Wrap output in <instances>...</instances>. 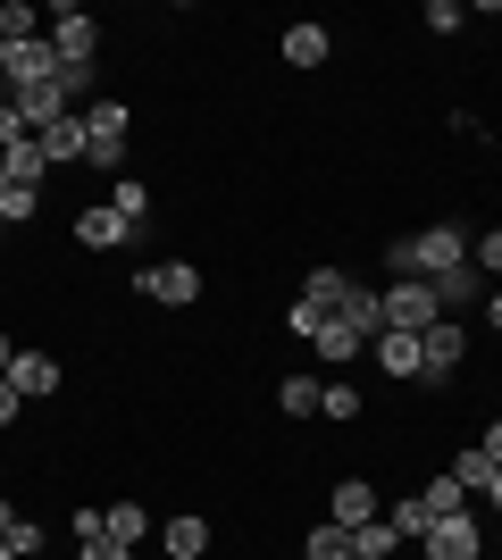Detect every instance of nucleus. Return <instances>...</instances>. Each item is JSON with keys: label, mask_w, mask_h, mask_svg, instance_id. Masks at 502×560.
<instances>
[{"label": "nucleus", "mask_w": 502, "mask_h": 560, "mask_svg": "<svg viewBox=\"0 0 502 560\" xmlns=\"http://www.w3.org/2000/svg\"><path fill=\"white\" fill-rule=\"evenodd\" d=\"M460 360H469V335H460V318H435L428 335H419V385L428 394H444L460 376Z\"/></svg>", "instance_id": "f257e3e1"}, {"label": "nucleus", "mask_w": 502, "mask_h": 560, "mask_svg": "<svg viewBox=\"0 0 502 560\" xmlns=\"http://www.w3.org/2000/svg\"><path fill=\"white\" fill-rule=\"evenodd\" d=\"M126 126H135V117H126V101L101 93L93 109H84V167H118V160H126Z\"/></svg>", "instance_id": "f03ea898"}, {"label": "nucleus", "mask_w": 502, "mask_h": 560, "mask_svg": "<svg viewBox=\"0 0 502 560\" xmlns=\"http://www.w3.org/2000/svg\"><path fill=\"white\" fill-rule=\"evenodd\" d=\"M453 268H469V226H419L410 234V277H453Z\"/></svg>", "instance_id": "7ed1b4c3"}, {"label": "nucleus", "mask_w": 502, "mask_h": 560, "mask_svg": "<svg viewBox=\"0 0 502 560\" xmlns=\"http://www.w3.org/2000/svg\"><path fill=\"white\" fill-rule=\"evenodd\" d=\"M444 310H435V284L428 277H394V293H385V335H428Z\"/></svg>", "instance_id": "20e7f679"}, {"label": "nucleus", "mask_w": 502, "mask_h": 560, "mask_svg": "<svg viewBox=\"0 0 502 560\" xmlns=\"http://www.w3.org/2000/svg\"><path fill=\"white\" fill-rule=\"evenodd\" d=\"M135 293H151L160 310H192V302H201V268H192V259H167V268H135Z\"/></svg>", "instance_id": "39448f33"}, {"label": "nucleus", "mask_w": 502, "mask_h": 560, "mask_svg": "<svg viewBox=\"0 0 502 560\" xmlns=\"http://www.w3.org/2000/svg\"><path fill=\"white\" fill-rule=\"evenodd\" d=\"M419 552H428V560H478V552H486V527H478V511L435 518L428 536H419Z\"/></svg>", "instance_id": "423d86ee"}, {"label": "nucleus", "mask_w": 502, "mask_h": 560, "mask_svg": "<svg viewBox=\"0 0 502 560\" xmlns=\"http://www.w3.org/2000/svg\"><path fill=\"white\" fill-rule=\"evenodd\" d=\"M0 75H9V93H34V84H50V75H59V50H50V34H43V43H17Z\"/></svg>", "instance_id": "0eeeda50"}, {"label": "nucleus", "mask_w": 502, "mask_h": 560, "mask_svg": "<svg viewBox=\"0 0 502 560\" xmlns=\"http://www.w3.org/2000/svg\"><path fill=\"white\" fill-rule=\"evenodd\" d=\"M135 234H143V226H126L109 201H93V210L75 218V243H84V252H118V243H135Z\"/></svg>", "instance_id": "6e6552de"}, {"label": "nucleus", "mask_w": 502, "mask_h": 560, "mask_svg": "<svg viewBox=\"0 0 502 560\" xmlns=\"http://www.w3.org/2000/svg\"><path fill=\"white\" fill-rule=\"evenodd\" d=\"M93 43H101V25L84 9H50V50L59 59H93Z\"/></svg>", "instance_id": "1a4fd4ad"}, {"label": "nucleus", "mask_w": 502, "mask_h": 560, "mask_svg": "<svg viewBox=\"0 0 502 560\" xmlns=\"http://www.w3.org/2000/svg\"><path fill=\"white\" fill-rule=\"evenodd\" d=\"M9 385H17V401L59 394V360H50V351H17V360H9Z\"/></svg>", "instance_id": "9d476101"}, {"label": "nucleus", "mask_w": 502, "mask_h": 560, "mask_svg": "<svg viewBox=\"0 0 502 560\" xmlns=\"http://www.w3.org/2000/svg\"><path fill=\"white\" fill-rule=\"evenodd\" d=\"M327 518H335V527H369V518H385L377 511V486H369V477H343L335 502H327Z\"/></svg>", "instance_id": "9b49d317"}, {"label": "nucleus", "mask_w": 502, "mask_h": 560, "mask_svg": "<svg viewBox=\"0 0 502 560\" xmlns=\"http://www.w3.org/2000/svg\"><path fill=\"white\" fill-rule=\"evenodd\" d=\"M486 293H494V277H486V268H453V277H435V310H444V318H460V310L486 302Z\"/></svg>", "instance_id": "f8f14e48"}, {"label": "nucleus", "mask_w": 502, "mask_h": 560, "mask_svg": "<svg viewBox=\"0 0 502 560\" xmlns=\"http://www.w3.org/2000/svg\"><path fill=\"white\" fill-rule=\"evenodd\" d=\"M335 34L327 25H285V68H327Z\"/></svg>", "instance_id": "ddd939ff"}, {"label": "nucleus", "mask_w": 502, "mask_h": 560, "mask_svg": "<svg viewBox=\"0 0 502 560\" xmlns=\"http://www.w3.org/2000/svg\"><path fill=\"white\" fill-rule=\"evenodd\" d=\"M160 544H167V560H192V552H210V518L176 511V518L160 527Z\"/></svg>", "instance_id": "4468645a"}, {"label": "nucleus", "mask_w": 502, "mask_h": 560, "mask_svg": "<svg viewBox=\"0 0 502 560\" xmlns=\"http://www.w3.org/2000/svg\"><path fill=\"white\" fill-rule=\"evenodd\" d=\"M369 360H377L385 376H410V385H419V335H377Z\"/></svg>", "instance_id": "2eb2a0df"}, {"label": "nucleus", "mask_w": 502, "mask_h": 560, "mask_svg": "<svg viewBox=\"0 0 502 560\" xmlns=\"http://www.w3.org/2000/svg\"><path fill=\"white\" fill-rule=\"evenodd\" d=\"M335 318H343L360 343H377V335H385V293H360V284H352V302L335 310Z\"/></svg>", "instance_id": "dca6fc26"}, {"label": "nucleus", "mask_w": 502, "mask_h": 560, "mask_svg": "<svg viewBox=\"0 0 502 560\" xmlns=\"http://www.w3.org/2000/svg\"><path fill=\"white\" fill-rule=\"evenodd\" d=\"M302 302H311V310H318V318H335V310L352 302V277H343V268H318V277H311V284H302Z\"/></svg>", "instance_id": "f3484780"}, {"label": "nucleus", "mask_w": 502, "mask_h": 560, "mask_svg": "<svg viewBox=\"0 0 502 560\" xmlns=\"http://www.w3.org/2000/svg\"><path fill=\"white\" fill-rule=\"evenodd\" d=\"M101 527H109V544H126V552H135V544L151 536V511H143V502H118V511H101Z\"/></svg>", "instance_id": "a211bd4d"}, {"label": "nucleus", "mask_w": 502, "mask_h": 560, "mask_svg": "<svg viewBox=\"0 0 502 560\" xmlns=\"http://www.w3.org/2000/svg\"><path fill=\"white\" fill-rule=\"evenodd\" d=\"M43 160H84V117H59V126H43Z\"/></svg>", "instance_id": "6ab92c4d"}, {"label": "nucleus", "mask_w": 502, "mask_h": 560, "mask_svg": "<svg viewBox=\"0 0 502 560\" xmlns=\"http://www.w3.org/2000/svg\"><path fill=\"white\" fill-rule=\"evenodd\" d=\"M394 518H369V527H352V560H394Z\"/></svg>", "instance_id": "aec40b11"}, {"label": "nucleus", "mask_w": 502, "mask_h": 560, "mask_svg": "<svg viewBox=\"0 0 502 560\" xmlns=\"http://www.w3.org/2000/svg\"><path fill=\"white\" fill-rule=\"evenodd\" d=\"M109 210H118L126 226H143V218H151V185H143V176H118V192H109Z\"/></svg>", "instance_id": "412c9836"}, {"label": "nucleus", "mask_w": 502, "mask_h": 560, "mask_svg": "<svg viewBox=\"0 0 502 560\" xmlns=\"http://www.w3.org/2000/svg\"><path fill=\"white\" fill-rule=\"evenodd\" d=\"M311 343H318V360H360V351H369V343H360L352 327H343V318H327V327H318Z\"/></svg>", "instance_id": "4be33fe9"}, {"label": "nucleus", "mask_w": 502, "mask_h": 560, "mask_svg": "<svg viewBox=\"0 0 502 560\" xmlns=\"http://www.w3.org/2000/svg\"><path fill=\"white\" fill-rule=\"evenodd\" d=\"M0 160H9V185H43V176H50L43 142H17V151H0Z\"/></svg>", "instance_id": "5701e85b"}, {"label": "nucleus", "mask_w": 502, "mask_h": 560, "mask_svg": "<svg viewBox=\"0 0 502 560\" xmlns=\"http://www.w3.org/2000/svg\"><path fill=\"white\" fill-rule=\"evenodd\" d=\"M277 410H285V419H311L318 410V376H285V385H277Z\"/></svg>", "instance_id": "b1692460"}, {"label": "nucleus", "mask_w": 502, "mask_h": 560, "mask_svg": "<svg viewBox=\"0 0 502 560\" xmlns=\"http://www.w3.org/2000/svg\"><path fill=\"white\" fill-rule=\"evenodd\" d=\"M385 518H394V536H402V544H419V536H428V527H435V511H428V502H419V493H410V502H394V511H385Z\"/></svg>", "instance_id": "393cba45"}, {"label": "nucleus", "mask_w": 502, "mask_h": 560, "mask_svg": "<svg viewBox=\"0 0 502 560\" xmlns=\"http://www.w3.org/2000/svg\"><path fill=\"white\" fill-rule=\"evenodd\" d=\"M0 34H9V43H43V18H34L25 0H0Z\"/></svg>", "instance_id": "a878e982"}, {"label": "nucleus", "mask_w": 502, "mask_h": 560, "mask_svg": "<svg viewBox=\"0 0 502 560\" xmlns=\"http://www.w3.org/2000/svg\"><path fill=\"white\" fill-rule=\"evenodd\" d=\"M311 560H352V527L318 518V527H311Z\"/></svg>", "instance_id": "bb28decb"}, {"label": "nucleus", "mask_w": 502, "mask_h": 560, "mask_svg": "<svg viewBox=\"0 0 502 560\" xmlns=\"http://www.w3.org/2000/svg\"><path fill=\"white\" fill-rule=\"evenodd\" d=\"M453 486L460 493H486V486H494V460H486V452H460V460H453Z\"/></svg>", "instance_id": "cd10ccee"}, {"label": "nucleus", "mask_w": 502, "mask_h": 560, "mask_svg": "<svg viewBox=\"0 0 502 560\" xmlns=\"http://www.w3.org/2000/svg\"><path fill=\"white\" fill-rule=\"evenodd\" d=\"M419 502H428V511H435V518H453V511H469V493H460V486H453V468H444V477H435V486H428V493H419Z\"/></svg>", "instance_id": "c85d7f7f"}, {"label": "nucleus", "mask_w": 502, "mask_h": 560, "mask_svg": "<svg viewBox=\"0 0 502 560\" xmlns=\"http://www.w3.org/2000/svg\"><path fill=\"white\" fill-rule=\"evenodd\" d=\"M43 210V185H9L0 192V226H17V218H34Z\"/></svg>", "instance_id": "c756f323"}, {"label": "nucleus", "mask_w": 502, "mask_h": 560, "mask_svg": "<svg viewBox=\"0 0 502 560\" xmlns=\"http://www.w3.org/2000/svg\"><path fill=\"white\" fill-rule=\"evenodd\" d=\"M34 552H43V527H25V518L0 527V560H34Z\"/></svg>", "instance_id": "7c9ffc66"}, {"label": "nucleus", "mask_w": 502, "mask_h": 560, "mask_svg": "<svg viewBox=\"0 0 502 560\" xmlns=\"http://www.w3.org/2000/svg\"><path fill=\"white\" fill-rule=\"evenodd\" d=\"M469 268H486V277H502V226H486L478 243H469Z\"/></svg>", "instance_id": "2f4dec72"}, {"label": "nucleus", "mask_w": 502, "mask_h": 560, "mask_svg": "<svg viewBox=\"0 0 502 560\" xmlns=\"http://www.w3.org/2000/svg\"><path fill=\"white\" fill-rule=\"evenodd\" d=\"M17 142H34V126L17 117V101H0V151H17Z\"/></svg>", "instance_id": "473e14b6"}, {"label": "nucleus", "mask_w": 502, "mask_h": 560, "mask_svg": "<svg viewBox=\"0 0 502 560\" xmlns=\"http://www.w3.org/2000/svg\"><path fill=\"white\" fill-rule=\"evenodd\" d=\"M318 410H327V419H360V394H352V385H327V394H318Z\"/></svg>", "instance_id": "72a5a7b5"}, {"label": "nucleus", "mask_w": 502, "mask_h": 560, "mask_svg": "<svg viewBox=\"0 0 502 560\" xmlns=\"http://www.w3.org/2000/svg\"><path fill=\"white\" fill-rule=\"evenodd\" d=\"M428 34H460V0H428Z\"/></svg>", "instance_id": "f704fd0d"}, {"label": "nucleus", "mask_w": 502, "mask_h": 560, "mask_svg": "<svg viewBox=\"0 0 502 560\" xmlns=\"http://www.w3.org/2000/svg\"><path fill=\"white\" fill-rule=\"evenodd\" d=\"M75 560H135V552H126V544H109V536H84V544H75Z\"/></svg>", "instance_id": "c9c22d12"}, {"label": "nucleus", "mask_w": 502, "mask_h": 560, "mask_svg": "<svg viewBox=\"0 0 502 560\" xmlns=\"http://www.w3.org/2000/svg\"><path fill=\"white\" fill-rule=\"evenodd\" d=\"M17 410H25V401H17V385L0 376V427H17Z\"/></svg>", "instance_id": "e433bc0d"}, {"label": "nucleus", "mask_w": 502, "mask_h": 560, "mask_svg": "<svg viewBox=\"0 0 502 560\" xmlns=\"http://www.w3.org/2000/svg\"><path fill=\"white\" fill-rule=\"evenodd\" d=\"M478 452H486V460L502 468V419H494V427H486V435H478Z\"/></svg>", "instance_id": "4c0bfd02"}, {"label": "nucleus", "mask_w": 502, "mask_h": 560, "mask_svg": "<svg viewBox=\"0 0 502 560\" xmlns=\"http://www.w3.org/2000/svg\"><path fill=\"white\" fill-rule=\"evenodd\" d=\"M486 318H494V335H502V284H494V293H486Z\"/></svg>", "instance_id": "58836bf2"}, {"label": "nucleus", "mask_w": 502, "mask_h": 560, "mask_svg": "<svg viewBox=\"0 0 502 560\" xmlns=\"http://www.w3.org/2000/svg\"><path fill=\"white\" fill-rule=\"evenodd\" d=\"M9 360H17V343H9V335H0V376H9Z\"/></svg>", "instance_id": "ea45409f"}, {"label": "nucleus", "mask_w": 502, "mask_h": 560, "mask_svg": "<svg viewBox=\"0 0 502 560\" xmlns=\"http://www.w3.org/2000/svg\"><path fill=\"white\" fill-rule=\"evenodd\" d=\"M0 527H17V511H9V493H0Z\"/></svg>", "instance_id": "a19ab883"}, {"label": "nucleus", "mask_w": 502, "mask_h": 560, "mask_svg": "<svg viewBox=\"0 0 502 560\" xmlns=\"http://www.w3.org/2000/svg\"><path fill=\"white\" fill-rule=\"evenodd\" d=\"M486 493H494V511H502V468H494V486H486Z\"/></svg>", "instance_id": "79ce46f5"}, {"label": "nucleus", "mask_w": 502, "mask_h": 560, "mask_svg": "<svg viewBox=\"0 0 502 560\" xmlns=\"http://www.w3.org/2000/svg\"><path fill=\"white\" fill-rule=\"evenodd\" d=\"M9 50H17V43H9V34H0V68H9Z\"/></svg>", "instance_id": "37998d69"}, {"label": "nucleus", "mask_w": 502, "mask_h": 560, "mask_svg": "<svg viewBox=\"0 0 502 560\" xmlns=\"http://www.w3.org/2000/svg\"><path fill=\"white\" fill-rule=\"evenodd\" d=\"M0 192H9V160H0Z\"/></svg>", "instance_id": "c03bdc74"}, {"label": "nucleus", "mask_w": 502, "mask_h": 560, "mask_svg": "<svg viewBox=\"0 0 502 560\" xmlns=\"http://www.w3.org/2000/svg\"><path fill=\"white\" fill-rule=\"evenodd\" d=\"M0 101H9V75H0Z\"/></svg>", "instance_id": "a18cd8bd"}, {"label": "nucleus", "mask_w": 502, "mask_h": 560, "mask_svg": "<svg viewBox=\"0 0 502 560\" xmlns=\"http://www.w3.org/2000/svg\"><path fill=\"white\" fill-rule=\"evenodd\" d=\"M0 234H9V226H0Z\"/></svg>", "instance_id": "49530a36"}]
</instances>
